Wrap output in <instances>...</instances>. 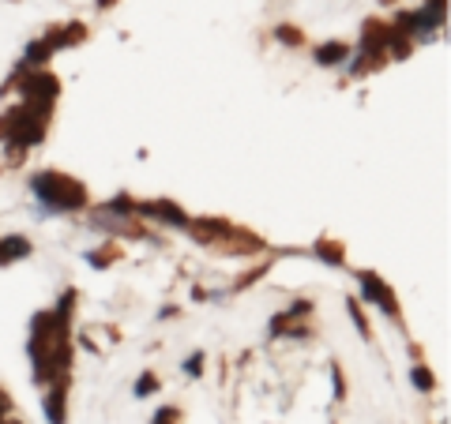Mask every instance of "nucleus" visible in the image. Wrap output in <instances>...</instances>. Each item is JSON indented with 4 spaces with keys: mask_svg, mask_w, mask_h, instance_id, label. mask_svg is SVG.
<instances>
[{
    "mask_svg": "<svg viewBox=\"0 0 451 424\" xmlns=\"http://www.w3.org/2000/svg\"><path fill=\"white\" fill-rule=\"evenodd\" d=\"M158 387V379H155V375H143V379H140V387H135V394H151V390H155Z\"/></svg>",
    "mask_w": 451,
    "mask_h": 424,
    "instance_id": "obj_6",
    "label": "nucleus"
},
{
    "mask_svg": "<svg viewBox=\"0 0 451 424\" xmlns=\"http://www.w3.org/2000/svg\"><path fill=\"white\" fill-rule=\"evenodd\" d=\"M365 290H368V297H373V301H380V308H384V311H391V316L399 311V308H395V297H391V290L380 282V278L365 274Z\"/></svg>",
    "mask_w": 451,
    "mask_h": 424,
    "instance_id": "obj_3",
    "label": "nucleus"
},
{
    "mask_svg": "<svg viewBox=\"0 0 451 424\" xmlns=\"http://www.w3.org/2000/svg\"><path fill=\"white\" fill-rule=\"evenodd\" d=\"M316 57L324 60V64H335V60H342V57H346V49H342V45H324V49H320Z\"/></svg>",
    "mask_w": 451,
    "mask_h": 424,
    "instance_id": "obj_4",
    "label": "nucleus"
},
{
    "mask_svg": "<svg viewBox=\"0 0 451 424\" xmlns=\"http://www.w3.org/2000/svg\"><path fill=\"white\" fill-rule=\"evenodd\" d=\"M177 421H181V410H162L155 417V424H177Z\"/></svg>",
    "mask_w": 451,
    "mask_h": 424,
    "instance_id": "obj_7",
    "label": "nucleus"
},
{
    "mask_svg": "<svg viewBox=\"0 0 451 424\" xmlns=\"http://www.w3.org/2000/svg\"><path fill=\"white\" fill-rule=\"evenodd\" d=\"M64 402H68V387H64V379H60L50 394H45V417H50V424H64Z\"/></svg>",
    "mask_w": 451,
    "mask_h": 424,
    "instance_id": "obj_2",
    "label": "nucleus"
},
{
    "mask_svg": "<svg viewBox=\"0 0 451 424\" xmlns=\"http://www.w3.org/2000/svg\"><path fill=\"white\" fill-rule=\"evenodd\" d=\"M0 424H19V421H4V417H0Z\"/></svg>",
    "mask_w": 451,
    "mask_h": 424,
    "instance_id": "obj_9",
    "label": "nucleus"
},
{
    "mask_svg": "<svg viewBox=\"0 0 451 424\" xmlns=\"http://www.w3.org/2000/svg\"><path fill=\"white\" fill-rule=\"evenodd\" d=\"M8 410H12V402H8V394H4V390H0V417H4Z\"/></svg>",
    "mask_w": 451,
    "mask_h": 424,
    "instance_id": "obj_8",
    "label": "nucleus"
},
{
    "mask_svg": "<svg viewBox=\"0 0 451 424\" xmlns=\"http://www.w3.org/2000/svg\"><path fill=\"white\" fill-rule=\"evenodd\" d=\"M34 191L53 207V211H72V207H83L87 203L83 184L60 177V173H42V177H34Z\"/></svg>",
    "mask_w": 451,
    "mask_h": 424,
    "instance_id": "obj_1",
    "label": "nucleus"
},
{
    "mask_svg": "<svg viewBox=\"0 0 451 424\" xmlns=\"http://www.w3.org/2000/svg\"><path fill=\"white\" fill-rule=\"evenodd\" d=\"M414 383H417L421 390H432V387H437V379H432V375L425 372V368H417V372H414Z\"/></svg>",
    "mask_w": 451,
    "mask_h": 424,
    "instance_id": "obj_5",
    "label": "nucleus"
}]
</instances>
